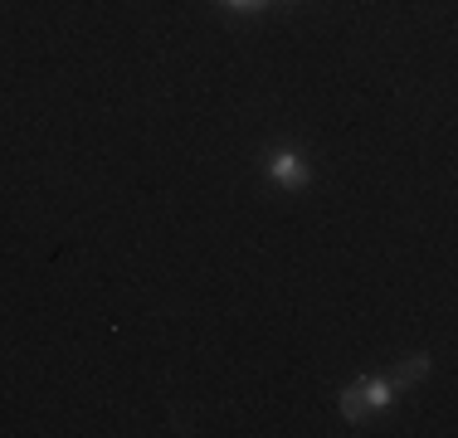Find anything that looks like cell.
Listing matches in <instances>:
<instances>
[{"label": "cell", "instance_id": "4", "mask_svg": "<svg viewBox=\"0 0 458 438\" xmlns=\"http://www.w3.org/2000/svg\"><path fill=\"white\" fill-rule=\"evenodd\" d=\"M229 10H239V15H254V10H264L268 0H225Z\"/></svg>", "mask_w": 458, "mask_h": 438}, {"label": "cell", "instance_id": "2", "mask_svg": "<svg viewBox=\"0 0 458 438\" xmlns=\"http://www.w3.org/2000/svg\"><path fill=\"white\" fill-rule=\"evenodd\" d=\"M264 175L274 185H283V190H302V185L312 181V166L298 147H268L264 151Z\"/></svg>", "mask_w": 458, "mask_h": 438}, {"label": "cell", "instance_id": "1", "mask_svg": "<svg viewBox=\"0 0 458 438\" xmlns=\"http://www.w3.org/2000/svg\"><path fill=\"white\" fill-rule=\"evenodd\" d=\"M400 400V385L390 375H361L342 390V419L346 424H361L370 409H390Z\"/></svg>", "mask_w": 458, "mask_h": 438}, {"label": "cell", "instance_id": "3", "mask_svg": "<svg viewBox=\"0 0 458 438\" xmlns=\"http://www.w3.org/2000/svg\"><path fill=\"white\" fill-rule=\"evenodd\" d=\"M420 375H429V356H414V360H405V366H400V370H395V375H390V380H395V385L405 390V385H414V380H420Z\"/></svg>", "mask_w": 458, "mask_h": 438}]
</instances>
